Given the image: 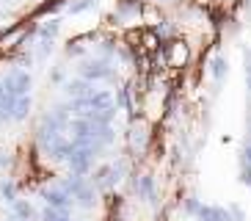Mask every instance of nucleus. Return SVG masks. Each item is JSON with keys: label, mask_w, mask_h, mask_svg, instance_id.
I'll return each instance as SVG.
<instances>
[{"label": "nucleus", "mask_w": 251, "mask_h": 221, "mask_svg": "<svg viewBox=\"0 0 251 221\" xmlns=\"http://www.w3.org/2000/svg\"><path fill=\"white\" fill-rule=\"evenodd\" d=\"M61 185H64L69 193H72V199H75L80 207L91 210V207L97 205V185L89 183V180H86V174H69Z\"/></svg>", "instance_id": "1"}, {"label": "nucleus", "mask_w": 251, "mask_h": 221, "mask_svg": "<svg viewBox=\"0 0 251 221\" xmlns=\"http://www.w3.org/2000/svg\"><path fill=\"white\" fill-rule=\"evenodd\" d=\"M77 75L80 78H86V81H113L116 78V72H113V66L108 58H89V61H80V66H77Z\"/></svg>", "instance_id": "2"}, {"label": "nucleus", "mask_w": 251, "mask_h": 221, "mask_svg": "<svg viewBox=\"0 0 251 221\" xmlns=\"http://www.w3.org/2000/svg\"><path fill=\"white\" fill-rule=\"evenodd\" d=\"M102 147H91V144H83V147H75L69 155L67 166L72 169V174H89L91 166H94V158Z\"/></svg>", "instance_id": "3"}, {"label": "nucleus", "mask_w": 251, "mask_h": 221, "mask_svg": "<svg viewBox=\"0 0 251 221\" xmlns=\"http://www.w3.org/2000/svg\"><path fill=\"white\" fill-rule=\"evenodd\" d=\"M0 81L6 83V88L11 91L14 97H25L30 94V88H33V78H30L28 69H20V66H14L8 75H3Z\"/></svg>", "instance_id": "4"}, {"label": "nucleus", "mask_w": 251, "mask_h": 221, "mask_svg": "<svg viewBox=\"0 0 251 221\" xmlns=\"http://www.w3.org/2000/svg\"><path fill=\"white\" fill-rule=\"evenodd\" d=\"M42 199H45L50 207H58V210H64V213H69V207L75 205L72 193H69L64 185H58V188H45V191H42Z\"/></svg>", "instance_id": "5"}, {"label": "nucleus", "mask_w": 251, "mask_h": 221, "mask_svg": "<svg viewBox=\"0 0 251 221\" xmlns=\"http://www.w3.org/2000/svg\"><path fill=\"white\" fill-rule=\"evenodd\" d=\"M42 149L50 155L52 161H64V163H67L69 155H72V149H75V141L72 138H64V133H61V136H55V138H52L50 144H45Z\"/></svg>", "instance_id": "6"}, {"label": "nucleus", "mask_w": 251, "mask_h": 221, "mask_svg": "<svg viewBox=\"0 0 251 221\" xmlns=\"http://www.w3.org/2000/svg\"><path fill=\"white\" fill-rule=\"evenodd\" d=\"M119 177H122V166H100L94 171V180L91 183L100 188V191H108L113 183H119Z\"/></svg>", "instance_id": "7"}, {"label": "nucleus", "mask_w": 251, "mask_h": 221, "mask_svg": "<svg viewBox=\"0 0 251 221\" xmlns=\"http://www.w3.org/2000/svg\"><path fill=\"white\" fill-rule=\"evenodd\" d=\"M196 221H235V216H232V210H226V207L201 205L199 213H196Z\"/></svg>", "instance_id": "8"}, {"label": "nucleus", "mask_w": 251, "mask_h": 221, "mask_svg": "<svg viewBox=\"0 0 251 221\" xmlns=\"http://www.w3.org/2000/svg\"><path fill=\"white\" fill-rule=\"evenodd\" d=\"M64 91H67V97H72V100H77V97H89L91 91H94V83L77 75V78H72V81L64 83Z\"/></svg>", "instance_id": "9"}, {"label": "nucleus", "mask_w": 251, "mask_h": 221, "mask_svg": "<svg viewBox=\"0 0 251 221\" xmlns=\"http://www.w3.org/2000/svg\"><path fill=\"white\" fill-rule=\"evenodd\" d=\"M135 191L144 202H155L157 199V191H155V177L152 174H141L138 183H135Z\"/></svg>", "instance_id": "10"}, {"label": "nucleus", "mask_w": 251, "mask_h": 221, "mask_svg": "<svg viewBox=\"0 0 251 221\" xmlns=\"http://www.w3.org/2000/svg\"><path fill=\"white\" fill-rule=\"evenodd\" d=\"M58 30H61V20H55V17H52V20L36 25V36H39V42H55Z\"/></svg>", "instance_id": "11"}, {"label": "nucleus", "mask_w": 251, "mask_h": 221, "mask_svg": "<svg viewBox=\"0 0 251 221\" xmlns=\"http://www.w3.org/2000/svg\"><path fill=\"white\" fill-rule=\"evenodd\" d=\"M30 105H33V100H30V94H25V97H17V103H14V113H11V122H23V119H28V113H30Z\"/></svg>", "instance_id": "12"}, {"label": "nucleus", "mask_w": 251, "mask_h": 221, "mask_svg": "<svg viewBox=\"0 0 251 221\" xmlns=\"http://www.w3.org/2000/svg\"><path fill=\"white\" fill-rule=\"evenodd\" d=\"M210 75H213L218 83H221L224 78L229 75V64H226V58H224V55H215V58H210Z\"/></svg>", "instance_id": "13"}, {"label": "nucleus", "mask_w": 251, "mask_h": 221, "mask_svg": "<svg viewBox=\"0 0 251 221\" xmlns=\"http://www.w3.org/2000/svg\"><path fill=\"white\" fill-rule=\"evenodd\" d=\"M188 55H191V53H188V47H185L182 42H177V44H171V66H185L188 64Z\"/></svg>", "instance_id": "14"}, {"label": "nucleus", "mask_w": 251, "mask_h": 221, "mask_svg": "<svg viewBox=\"0 0 251 221\" xmlns=\"http://www.w3.org/2000/svg\"><path fill=\"white\" fill-rule=\"evenodd\" d=\"M119 11L127 14V17H135V14H141V3L138 0H122V3H119Z\"/></svg>", "instance_id": "15"}, {"label": "nucleus", "mask_w": 251, "mask_h": 221, "mask_svg": "<svg viewBox=\"0 0 251 221\" xmlns=\"http://www.w3.org/2000/svg\"><path fill=\"white\" fill-rule=\"evenodd\" d=\"M14 213L30 221V219H33V207H30V202H25V199H17V202H14Z\"/></svg>", "instance_id": "16"}, {"label": "nucleus", "mask_w": 251, "mask_h": 221, "mask_svg": "<svg viewBox=\"0 0 251 221\" xmlns=\"http://www.w3.org/2000/svg\"><path fill=\"white\" fill-rule=\"evenodd\" d=\"M0 193H3V199H6L8 205H14V202H17V185L14 183H8V180H6V183L0 185Z\"/></svg>", "instance_id": "17"}, {"label": "nucleus", "mask_w": 251, "mask_h": 221, "mask_svg": "<svg viewBox=\"0 0 251 221\" xmlns=\"http://www.w3.org/2000/svg\"><path fill=\"white\" fill-rule=\"evenodd\" d=\"M119 105H122V108H127V110H133V94H130V88H122V91H119Z\"/></svg>", "instance_id": "18"}, {"label": "nucleus", "mask_w": 251, "mask_h": 221, "mask_svg": "<svg viewBox=\"0 0 251 221\" xmlns=\"http://www.w3.org/2000/svg\"><path fill=\"white\" fill-rule=\"evenodd\" d=\"M61 216H64V210H58V207H50V205L42 210V221H58Z\"/></svg>", "instance_id": "19"}, {"label": "nucleus", "mask_w": 251, "mask_h": 221, "mask_svg": "<svg viewBox=\"0 0 251 221\" xmlns=\"http://www.w3.org/2000/svg\"><path fill=\"white\" fill-rule=\"evenodd\" d=\"M94 6V0H77V3H72L69 6V14H80V11H86V8Z\"/></svg>", "instance_id": "20"}, {"label": "nucleus", "mask_w": 251, "mask_h": 221, "mask_svg": "<svg viewBox=\"0 0 251 221\" xmlns=\"http://www.w3.org/2000/svg\"><path fill=\"white\" fill-rule=\"evenodd\" d=\"M240 183L251 188V163L249 161H243V166H240Z\"/></svg>", "instance_id": "21"}, {"label": "nucleus", "mask_w": 251, "mask_h": 221, "mask_svg": "<svg viewBox=\"0 0 251 221\" xmlns=\"http://www.w3.org/2000/svg\"><path fill=\"white\" fill-rule=\"evenodd\" d=\"M199 207H201V202H199L196 196H191L188 202H185V210H188V213H193V216L199 213Z\"/></svg>", "instance_id": "22"}, {"label": "nucleus", "mask_w": 251, "mask_h": 221, "mask_svg": "<svg viewBox=\"0 0 251 221\" xmlns=\"http://www.w3.org/2000/svg\"><path fill=\"white\" fill-rule=\"evenodd\" d=\"M246 86L251 91V50H246Z\"/></svg>", "instance_id": "23"}, {"label": "nucleus", "mask_w": 251, "mask_h": 221, "mask_svg": "<svg viewBox=\"0 0 251 221\" xmlns=\"http://www.w3.org/2000/svg\"><path fill=\"white\" fill-rule=\"evenodd\" d=\"M243 161H249V163H251V138H249V144L243 147Z\"/></svg>", "instance_id": "24"}, {"label": "nucleus", "mask_w": 251, "mask_h": 221, "mask_svg": "<svg viewBox=\"0 0 251 221\" xmlns=\"http://www.w3.org/2000/svg\"><path fill=\"white\" fill-rule=\"evenodd\" d=\"M52 81H55V83L64 81V72H61V69H55V72H52Z\"/></svg>", "instance_id": "25"}, {"label": "nucleus", "mask_w": 251, "mask_h": 221, "mask_svg": "<svg viewBox=\"0 0 251 221\" xmlns=\"http://www.w3.org/2000/svg\"><path fill=\"white\" fill-rule=\"evenodd\" d=\"M8 221H28V219H23V216H17V213H11V216H8Z\"/></svg>", "instance_id": "26"}, {"label": "nucleus", "mask_w": 251, "mask_h": 221, "mask_svg": "<svg viewBox=\"0 0 251 221\" xmlns=\"http://www.w3.org/2000/svg\"><path fill=\"white\" fill-rule=\"evenodd\" d=\"M8 163V158H3V152H0V166H6Z\"/></svg>", "instance_id": "27"}, {"label": "nucleus", "mask_w": 251, "mask_h": 221, "mask_svg": "<svg viewBox=\"0 0 251 221\" xmlns=\"http://www.w3.org/2000/svg\"><path fill=\"white\" fill-rule=\"evenodd\" d=\"M58 221H72V219H69V216H67V213H64V216H61V219H58Z\"/></svg>", "instance_id": "28"}, {"label": "nucleus", "mask_w": 251, "mask_h": 221, "mask_svg": "<svg viewBox=\"0 0 251 221\" xmlns=\"http://www.w3.org/2000/svg\"><path fill=\"white\" fill-rule=\"evenodd\" d=\"M8 3H14V0H8Z\"/></svg>", "instance_id": "29"}]
</instances>
